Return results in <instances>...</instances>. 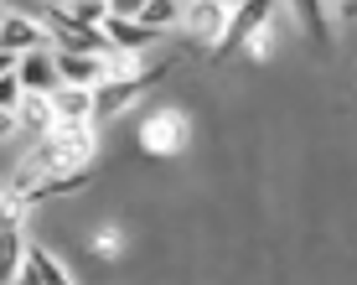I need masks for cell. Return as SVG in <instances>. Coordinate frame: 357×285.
I'll use <instances>...</instances> for the list:
<instances>
[{"mask_svg":"<svg viewBox=\"0 0 357 285\" xmlns=\"http://www.w3.org/2000/svg\"><path fill=\"white\" fill-rule=\"evenodd\" d=\"M89 156H93V125L57 130V135H47V140L36 145V151L21 161L16 171H10L6 192H10V197H21V192H31L36 182L57 177V171H78V166H89Z\"/></svg>","mask_w":357,"mask_h":285,"instance_id":"6da1fadb","label":"cell"},{"mask_svg":"<svg viewBox=\"0 0 357 285\" xmlns=\"http://www.w3.org/2000/svg\"><path fill=\"white\" fill-rule=\"evenodd\" d=\"M161 78H166V63H161V68H151V73H130V78H109V83H98V89H93V119L119 115V109H125L135 94H145L151 83H161Z\"/></svg>","mask_w":357,"mask_h":285,"instance_id":"7a4b0ae2","label":"cell"},{"mask_svg":"<svg viewBox=\"0 0 357 285\" xmlns=\"http://www.w3.org/2000/svg\"><path fill=\"white\" fill-rule=\"evenodd\" d=\"M0 52H10V57H26V52H52V36H47V27H36L31 16L10 10V16H0Z\"/></svg>","mask_w":357,"mask_h":285,"instance_id":"3957f363","label":"cell"},{"mask_svg":"<svg viewBox=\"0 0 357 285\" xmlns=\"http://www.w3.org/2000/svg\"><path fill=\"white\" fill-rule=\"evenodd\" d=\"M269 16H275V6H269V0H249V6H233L228 31H223V42H218V57L238 52V47L249 42V36L259 31V27H269Z\"/></svg>","mask_w":357,"mask_h":285,"instance_id":"277c9868","label":"cell"},{"mask_svg":"<svg viewBox=\"0 0 357 285\" xmlns=\"http://www.w3.org/2000/svg\"><path fill=\"white\" fill-rule=\"evenodd\" d=\"M16 78H21V94L52 98L57 89H63V78H57V47H52V52H26L16 63Z\"/></svg>","mask_w":357,"mask_h":285,"instance_id":"5b68a950","label":"cell"},{"mask_svg":"<svg viewBox=\"0 0 357 285\" xmlns=\"http://www.w3.org/2000/svg\"><path fill=\"white\" fill-rule=\"evenodd\" d=\"M57 78H63V89H98V83H109V63L104 57H83V52H57Z\"/></svg>","mask_w":357,"mask_h":285,"instance_id":"8992f818","label":"cell"},{"mask_svg":"<svg viewBox=\"0 0 357 285\" xmlns=\"http://www.w3.org/2000/svg\"><path fill=\"white\" fill-rule=\"evenodd\" d=\"M104 42L114 47V52H125V57H135V52H145V47L155 42V31H145L140 21L119 16V10L109 6V21H104Z\"/></svg>","mask_w":357,"mask_h":285,"instance_id":"52a82bcc","label":"cell"},{"mask_svg":"<svg viewBox=\"0 0 357 285\" xmlns=\"http://www.w3.org/2000/svg\"><path fill=\"white\" fill-rule=\"evenodd\" d=\"M26 280V239L21 223H0V285H21Z\"/></svg>","mask_w":357,"mask_h":285,"instance_id":"ba28073f","label":"cell"},{"mask_svg":"<svg viewBox=\"0 0 357 285\" xmlns=\"http://www.w3.org/2000/svg\"><path fill=\"white\" fill-rule=\"evenodd\" d=\"M181 135H187V119H181L176 109H166V115H155L151 125L140 130V140H145L151 156H171V151H181Z\"/></svg>","mask_w":357,"mask_h":285,"instance_id":"9c48e42d","label":"cell"},{"mask_svg":"<svg viewBox=\"0 0 357 285\" xmlns=\"http://www.w3.org/2000/svg\"><path fill=\"white\" fill-rule=\"evenodd\" d=\"M93 182V166H78V171H57V177H47V182H36L31 192H21L16 203H47V197H73V192H83Z\"/></svg>","mask_w":357,"mask_h":285,"instance_id":"30bf717a","label":"cell"},{"mask_svg":"<svg viewBox=\"0 0 357 285\" xmlns=\"http://www.w3.org/2000/svg\"><path fill=\"white\" fill-rule=\"evenodd\" d=\"M114 10H119V16H130V21H140V27L155 31V36L181 21V6H176V0H140V6L130 0V6H114Z\"/></svg>","mask_w":357,"mask_h":285,"instance_id":"8fae6325","label":"cell"},{"mask_svg":"<svg viewBox=\"0 0 357 285\" xmlns=\"http://www.w3.org/2000/svg\"><path fill=\"white\" fill-rule=\"evenodd\" d=\"M52 115H57V130L93 125V94L89 89H57L52 94Z\"/></svg>","mask_w":357,"mask_h":285,"instance_id":"7c38bea8","label":"cell"},{"mask_svg":"<svg viewBox=\"0 0 357 285\" xmlns=\"http://www.w3.org/2000/svg\"><path fill=\"white\" fill-rule=\"evenodd\" d=\"M181 16L197 27V36L202 42H223V31H228V16H233V6H223V0H207V6H181Z\"/></svg>","mask_w":357,"mask_h":285,"instance_id":"4fadbf2b","label":"cell"},{"mask_svg":"<svg viewBox=\"0 0 357 285\" xmlns=\"http://www.w3.org/2000/svg\"><path fill=\"white\" fill-rule=\"evenodd\" d=\"M16 125H26V130H42V140H47V135H57L52 98H42V94H26V98H21V109H16Z\"/></svg>","mask_w":357,"mask_h":285,"instance_id":"5bb4252c","label":"cell"},{"mask_svg":"<svg viewBox=\"0 0 357 285\" xmlns=\"http://www.w3.org/2000/svg\"><path fill=\"white\" fill-rule=\"evenodd\" d=\"M26 275H31L36 285H73V280H68V270L57 265V259L47 254V249H26Z\"/></svg>","mask_w":357,"mask_h":285,"instance_id":"9a60e30c","label":"cell"},{"mask_svg":"<svg viewBox=\"0 0 357 285\" xmlns=\"http://www.w3.org/2000/svg\"><path fill=\"white\" fill-rule=\"evenodd\" d=\"M301 27L311 31V42L316 47H331V21H326V6H316V0H301Z\"/></svg>","mask_w":357,"mask_h":285,"instance_id":"2e32d148","label":"cell"},{"mask_svg":"<svg viewBox=\"0 0 357 285\" xmlns=\"http://www.w3.org/2000/svg\"><path fill=\"white\" fill-rule=\"evenodd\" d=\"M21 98H26V94H21V78H16V73H6V78H0V109H6V115H16Z\"/></svg>","mask_w":357,"mask_h":285,"instance_id":"e0dca14e","label":"cell"},{"mask_svg":"<svg viewBox=\"0 0 357 285\" xmlns=\"http://www.w3.org/2000/svg\"><path fill=\"white\" fill-rule=\"evenodd\" d=\"M10 130H16V115H6V109H0V140H6Z\"/></svg>","mask_w":357,"mask_h":285,"instance_id":"ac0fdd59","label":"cell"},{"mask_svg":"<svg viewBox=\"0 0 357 285\" xmlns=\"http://www.w3.org/2000/svg\"><path fill=\"white\" fill-rule=\"evenodd\" d=\"M16 63H21V57H10V52H0V78H6V73H16Z\"/></svg>","mask_w":357,"mask_h":285,"instance_id":"d6986e66","label":"cell"},{"mask_svg":"<svg viewBox=\"0 0 357 285\" xmlns=\"http://www.w3.org/2000/svg\"><path fill=\"white\" fill-rule=\"evenodd\" d=\"M0 203H6V182H0Z\"/></svg>","mask_w":357,"mask_h":285,"instance_id":"ffe728a7","label":"cell"}]
</instances>
